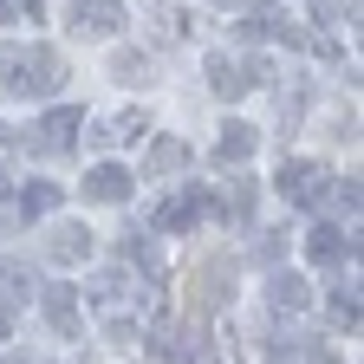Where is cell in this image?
<instances>
[{
    "mask_svg": "<svg viewBox=\"0 0 364 364\" xmlns=\"http://www.w3.org/2000/svg\"><path fill=\"white\" fill-rule=\"evenodd\" d=\"M78 124H85V111H78V105H59V111H46V117L26 130V150H39V156H65Z\"/></svg>",
    "mask_w": 364,
    "mask_h": 364,
    "instance_id": "cell-6",
    "label": "cell"
},
{
    "mask_svg": "<svg viewBox=\"0 0 364 364\" xmlns=\"http://www.w3.org/2000/svg\"><path fill=\"white\" fill-rule=\"evenodd\" d=\"M273 189H280L293 208H326L338 182H332V169L318 163V156H287V163H280V176H273Z\"/></svg>",
    "mask_w": 364,
    "mask_h": 364,
    "instance_id": "cell-3",
    "label": "cell"
},
{
    "mask_svg": "<svg viewBox=\"0 0 364 364\" xmlns=\"http://www.w3.org/2000/svg\"><path fill=\"white\" fill-rule=\"evenodd\" d=\"M33 287H39V280H33L26 267L0 260V306H26V299H33Z\"/></svg>",
    "mask_w": 364,
    "mask_h": 364,
    "instance_id": "cell-19",
    "label": "cell"
},
{
    "mask_svg": "<svg viewBox=\"0 0 364 364\" xmlns=\"http://www.w3.org/2000/svg\"><path fill=\"white\" fill-rule=\"evenodd\" d=\"M267 306L280 318H299L312 306V280H306V273H273V280H267Z\"/></svg>",
    "mask_w": 364,
    "mask_h": 364,
    "instance_id": "cell-13",
    "label": "cell"
},
{
    "mask_svg": "<svg viewBox=\"0 0 364 364\" xmlns=\"http://www.w3.org/2000/svg\"><path fill=\"white\" fill-rule=\"evenodd\" d=\"M215 7H235V14H241V7H247V0H215Z\"/></svg>",
    "mask_w": 364,
    "mask_h": 364,
    "instance_id": "cell-28",
    "label": "cell"
},
{
    "mask_svg": "<svg viewBox=\"0 0 364 364\" xmlns=\"http://www.w3.org/2000/svg\"><path fill=\"white\" fill-rule=\"evenodd\" d=\"M306 364H338V358H332V351H326V345H318V351H312V358H306Z\"/></svg>",
    "mask_w": 364,
    "mask_h": 364,
    "instance_id": "cell-26",
    "label": "cell"
},
{
    "mask_svg": "<svg viewBox=\"0 0 364 364\" xmlns=\"http://www.w3.org/2000/svg\"><path fill=\"white\" fill-rule=\"evenodd\" d=\"M136 189V176L124 163H98V169H85V202H130Z\"/></svg>",
    "mask_w": 364,
    "mask_h": 364,
    "instance_id": "cell-12",
    "label": "cell"
},
{
    "mask_svg": "<svg viewBox=\"0 0 364 364\" xmlns=\"http://www.w3.org/2000/svg\"><path fill=\"white\" fill-rule=\"evenodd\" d=\"M351 7H358V0H312V26H338Z\"/></svg>",
    "mask_w": 364,
    "mask_h": 364,
    "instance_id": "cell-23",
    "label": "cell"
},
{
    "mask_svg": "<svg viewBox=\"0 0 364 364\" xmlns=\"http://www.w3.org/2000/svg\"><path fill=\"white\" fill-rule=\"evenodd\" d=\"M228 273H235V267H228V260H208V267L196 273V293H189V299H196L202 312H215V306L228 299Z\"/></svg>",
    "mask_w": 364,
    "mask_h": 364,
    "instance_id": "cell-18",
    "label": "cell"
},
{
    "mask_svg": "<svg viewBox=\"0 0 364 364\" xmlns=\"http://www.w3.org/2000/svg\"><path fill=\"white\" fill-rule=\"evenodd\" d=\"M306 254H312V260H345V235H338V228H326V221H318L312 235H306Z\"/></svg>",
    "mask_w": 364,
    "mask_h": 364,
    "instance_id": "cell-22",
    "label": "cell"
},
{
    "mask_svg": "<svg viewBox=\"0 0 364 364\" xmlns=\"http://www.w3.org/2000/svg\"><path fill=\"white\" fill-rule=\"evenodd\" d=\"M39 312L59 338H85V318H78V293L72 287H39Z\"/></svg>",
    "mask_w": 364,
    "mask_h": 364,
    "instance_id": "cell-8",
    "label": "cell"
},
{
    "mask_svg": "<svg viewBox=\"0 0 364 364\" xmlns=\"http://www.w3.org/2000/svg\"><path fill=\"white\" fill-rule=\"evenodd\" d=\"M208 202H215V215H221V221H235V228H241V221H254L260 189H254V176L241 169V176H228V182H221V196H208Z\"/></svg>",
    "mask_w": 364,
    "mask_h": 364,
    "instance_id": "cell-10",
    "label": "cell"
},
{
    "mask_svg": "<svg viewBox=\"0 0 364 364\" xmlns=\"http://www.w3.org/2000/svg\"><path fill=\"white\" fill-rule=\"evenodd\" d=\"M85 299H91V312L105 318V332L117 345H130L136 338V318L163 306V287L156 280H130V267H111V273H98V280L85 287Z\"/></svg>",
    "mask_w": 364,
    "mask_h": 364,
    "instance_id": "cell-1",
    "label": "cell"
},
{
    "mask_svg": "<svg viewBox=\"0 0 364 364\" xmlns=\"http://www.w3.org/2000/svg\"><path fill=\"white\" fill-rule=\"evenodd\" d=\"M111 78L117 85H150L156 78V59L136 53V46H117V53H111Z\"/></svg>",
    "mask_w": 364,
    "mask_h": 364,
    "instance_id": "cell-17",
    "label": "cell"
},
{
    "mask_svg": "<svg viewBox=\"0 0 364 364\" xmlns=\"http://www.w3.org/2000/svg\"><path fill=\"white\" fill-rule=\"evenodd\" d=\"M208 215H215L208 189H176V196H163V202H156V228H169V235H196Z\"/></svg>",
    "mask_w": 364,
    "mask_h": 364,
    "instance_id": "cell-5",
    "label": "cell"
},
{
    "mask_svg": "<svg viewBox=\"0 0 364 364\" xmlns=\"http://www.w3.org/2000/svg\"><path fill=\"white\" fill-rule=\"evenodd\" d=\"M46 260H59V267H85V260H91V228H85V221H59L53 235H46Z\"/></svg>",
    "mask_w": 364,
    "mask_h": 364,
    "instance_id": "cell-11",
    "label": "cell"
},
{
    "mask_svg": "<svg viewBox=\"0 0 364 364\" xmlns=\"http://www.w3.org/2000/svg\"><path fill=\"white\" fill-rule=\"evenodd\" d=\"M65 20H72V33H78V39H111L130 14H124V0H72Z\"/></svg>",
    "mask_w": 364,
    "mask_h": 364,
    "instance_id": "cell-7",
    "label": "cell"
},
{
    "mask_svg": "<svg viewBox=\"0 0 364 364\" xmlns=\"http://www.w3.org/2000/svg\"><path fill=\"white\" fill-rule=\"evenodd\" d=\"M332 196H345V208H358V215H364V176H345Z\"/></svg>",
    "mask_w": 364,
    "mask_h": 364,
    "instance_id": "cell-24",
    "label": "cell"
},
{
    "mask_svg": "<svg viewBox=\"0 0 364 364\" xmlns=\"http://www.w3.org/2000/svg\"><path fill=\"white\" fill-rule=\"evenodd\" d=\"M53 208H59V182H26V189H20V215L26 221L53 215Z\"/></svg>",
    "mask_w": 364,
    "mask_h": 364,
    "instance_id": "cell-21",
    "label": "cell"
},
{
    "mask_svg": "<svg viewBox=\"0 0 364 364\" xmlns=\"http://www.w3.org/2000/svg\"><path fill=\"white\" fill-rule=\"evenodd\" d=\"M7 150H14V136H7V124H0V156H7Z\"/></svg>",
    "mask_w": 364,
    "mask_h": 364,
    "instance_id": "cell-27",
    "label": "cell"
},
{
    "mask_svg": "<svg viewBox=\"0 0 364 364\" xmlns=\"http://www.w3.org/2000/svg\"><path fill=\"white\" fill-rule=\"evenodd\" d=\"M273 72L260 65V59H228V53H208V91L221 105H235L241 91H254V85H267Z\"/></svg>",
    "mask_w": 364,
    "mask_h": 364,
    "instance_id": "cell-4",
    "label": "cell"
},
{
    "mask_svg": "<svg viewBox=\"0 0 364 364\" xmlns=\"http://www.w3.org/2000/svg\"><path fill=\"white\" fill-rule=\"evenodd\" d=\"M65 85V59H59V46H46V39H14V46H0V91L7 98H53V91Z\"/></svg>",
    "mask_w": 364,
    "mask_h": 364,
    "instance_id": "cell-2",
    "label": "cell"
},
{
    "mask_svg": "<svg viewBox=\"0 0 364 364\" xmlns=\"http://www.w3.org/2000/svg\"><path fill=\"white\" fill-rule=\"evenodd\" d=\"M260 150V130L254 124H241V117H228L221 124V136H215V163L221 169H247V156Z\"/></svg>",
    "mask_w": 364,
    "mask_h": 364,
    "instance_id": "cell-9",
    "label": "cell"
},
{
    "mask_svg": "<svg viewBox=\"0 0 364 364\" xmlns=\"http://www.w3.org/2000/svg\"><path fill=\"white\" fill-rule=\"evenodd\" d=\"M358 39H364V14H358Z\"/></svg>",
    "mask_w": 364,
    "mask_h": 364,
    "instance_id": "cell-29",
    "label": "cell"
},
{
    "mask_svg": "<svg viewBox=\"0 0 364 364\" xmlns=\"http://www.w3.org/2000/svg\"><path fill=\"white\" fill-rule=\"evenodd\" d=\"M117 260H124V267H144V280H163V254H156L150 235H136V228H130V235H117Z\"/></svg>",
    "mask_w": 364,
    "mask_h": 364,
    "instance_id": "cell-14",
    "label": "cell"
},
{
    "mask_svg": "<svg viewBox=\"0 0 364 364\" xmlns=\"http://www.w3.org/2000/svg\"><path fill=\"white\" fill-rule=\"evenodd\" d=\"M144 20L156 26V39H163V46H176V39H189V20H182L176 7H163V0H150V7H144Z\"/></svg>",
    "mask_w": 364,
    "mask_h": 364,
    "instance_id": "cell-20",
    "label": "cell"
},
{
    "mask_svg": "<svg viewBox=\"0 0 364 364\" xmlns=\"http://www.w3.org/2000/svg\"><path fill=\"white\" fill-rule=\"evenodd\" d=\"M14 20H26V7L20 0H0V26H14Z\"/></svg>",
    "mask_w": 364,
    "mask_h": 364,
    "instance_id": "cell-25",
    "label": "cell"
},
{
    "mask_svg": "<svg viewBox=\"0 0 364 364\" xmlns=\"http://www.w3.org/2000/svg\"><path fill=\"white\" fill-rule=\"evenodd\" d=\"M144 130H150V111H124V117H111V124L91 130V144H98V150H117V144H136Z\"/></svg>",
    "mask_w": 364,
    "mask_h": 364,
    "instance_id": "cell-16",
    "label": "cell"
},
{
    "mask_svg": "<svg viewBox=\"0 0 364 364\" xmlns=\"http://www.w3.org/2000/svg\"><path fill=\"white\" fill-rule=\"evenodd\" d=\"M176 169H189V144H182V136H156L150 156H144V176L163 182V176H176Z\"/></svg>",
    "mask_w": 364,
    "mask_h": 364,
    "instance_id": "cell-15",
    "label": "cell"
}]
</instances>
